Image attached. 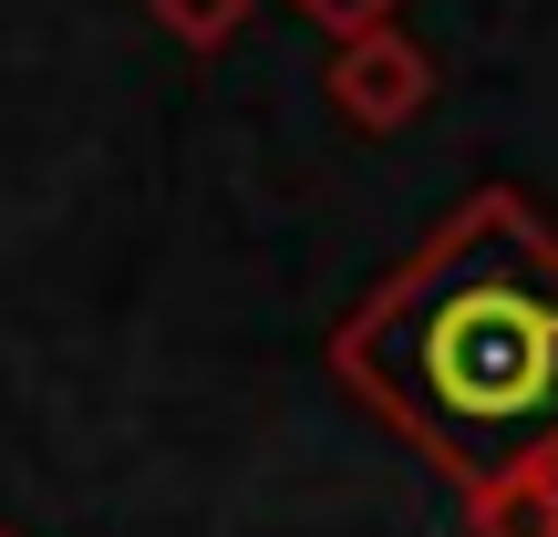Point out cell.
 <instances>
[{
  "label": "cell",
  "instance_id": "obj_1",
  "mask_svg": "<svg viewBox=\"0 0 558 537\" xmlns=\"http://www.w3.org/2000/svg\"><path fill=\"white\" fill-rule=\"evenodd\" d=\"M331 373L445 486L558 455V228L486 186L331 331Z\"/></svg>",
  "mask_w": 558,
  "mask_h": 537
},
{
  "label": "cell",
  "instance_id": "obj_2",
  "mask_svg": "<svg viewBox=\"0 0 558 537\" xmlns=\"http://www.w3.org/2000/svg\"><path fill=\"white\" fill-rule=\"evenodd\" d=\"M320 94H331L341 124H362V135H393V124H414L424 103H435V62H424L414 32L373 21V32H341V41H331V62H320Z\"/></svg>",
  "mask_w": 558,
  "mask_h": 537
},
{
  "label": "cell",
  "instance_id": "obj_3",
  "mask_svg": "<svg viewBox=\"0 0 558 537\" xmlns=\"http://www.w3.org/2000/svg\"><path fill=\"white\" fill-rule=\"evenodd\" d=\"M465 527H476V537H558V486H548V465H518V476L476 486V497H465Z\"/></svg>",
  "mask_w": 558,
  "mask_h": 537
},
{
  "label": "cell",
  "instance_id": "obj_4",
  "mask_svg": "<svg viewBox=\"0 0 558 537\" xmlns=\"http://www.w3.org/2000/svg\"><path fill=\"white\" fill-rule=\"evenodd\" d=\"M145 11H156V32L186 41V52H228V41L248 32V11H259V0H145Z\"/></svg>",
  "mask_w": 558,
  "mask_h": 537
},
{
  "label": "cell",
  "instance_id": "obj_5",
  "mask_svg": "<svg viewBox=\"0 0 558 537\" xmlns=\"http://www.w3.org/2000/svg\"><path fill=\"white\" fill-rule=\"evenodd\" d=\"M290 11H311V21H320V32H331V41H341V32H373V21H393V11H403V0H290Z\"/></svg>",
  "mask_w": 558,
  "mask_h": 537
},
{
  "label": "cell",
  "instance_id": "obj_6",
  "mask_svg": "<svg viewBox=\"0 0 558 537\" xmlns=\"http://www.w3.org/2000/svg\"><path fill=\"white\" fill-rule=\"evenodd\" d=\"M548 486H558V455H548Z\"/></svg>",
  "mask_w": 558,
  "mask_h": 537
},
{
  "label": "cell",
  "instance_id": "obj_7",
  "mask_svg": "<svg viewBox=\"0 0 558 537\" xmlns=\"http://www.w3.org/2000/svg\"><path fill=\"white\" fill-rule=\"evenodd\" d=\"M0 537H11V527H0Z\"/></svg>",
  "mask_w": 558,
  "mask_h": 537
}]
</instances>
